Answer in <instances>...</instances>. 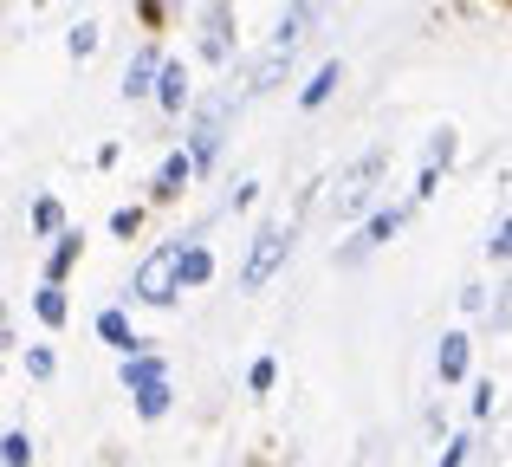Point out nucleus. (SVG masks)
I'll list each match as a JSON object with an SVG mask.
<instances>
[{"label":"nucleus","mask_w":512,"mask_h":467,"mask_svg":"<svg viewBox=\"0 0 512 467\" xmlns=\"http://www.w3.org/2000/svg\"><path fill=\"white\" fill-rule=\"evenodd\" d=\"M286 247H292V234H286V228H260V234H253V253H247V266H240V286H247V292H260L266 279L279 273Z\"/></svg>","instance_id":"f257e3e1"},{"label":"nucleus","mask_w":512,"mask_h":467,"mask_svg":"<svg viewBox=\"0 0 512 467\" xmlns=\"http://www.w3.org/2000/svg\"><path fill=\"white\" fill-rule=\"evenodd\" d=\"M175 253H182V247H156L150 260L137 266V299H150V305L175 299Z\"/></svg>","instance_id":"f03ea898"},{"label":"nucleus","mask_w":512,"mask_h":467,"mask_svg":"<svg viewBox=\"0 0 512 467\" xmlns=\"http://www.w3.org/2000/svg\"><path fill=\"white\" fill-rule=\"evenodd\" d=\"M376 169H383V156H363L357 169L338 182V215H357L363 202H370V182H376Z\"/></svg>","instance_id":"7ed1b4c3"},{"label":"nucleus","mask_w":512,"mask_h":467,"mask_svg":"<svg viewBox=\"0 0 512 467\" xmlns=\"http://www.w3.org/2000/svg\"><path fill=\"white\" fill-rule=\"evenodd\" d=\"M156 98H163L169 111H182V98H188V72H182V59L156 65Z\"/></svg>","instance_id":"20e7f679"},{"label":"nucleus","mask_w":512,"mask_h":467,"mask_svg":"<svg viewBox=\"0 0 512 467\" xmlns=\"http://www.w3.org/2000/svg\"><path fill=\"white\" fill-rule=\"evenodd\" d=\"M208 273H214L208 247H188V253H175V292H182V286H201Z\"/></svg>","instance_id":"39448f33"},{"label":"nucleus","mask_w":512,"mask_h":467,"mask_svg":"<svg viewBox=\"0 0 512 467\" xmlns=\"http://www.w3.org/2000/svg\"><path fill=\"white\" fill-rule=\"evenodd\" d=\"M338 85H344V65H318V78H312V85L299 91V104H305V111H318V104H325V98H331Z\"/></svg>","instance_id":"423d86ee"},{"label":"nucleus","mask_w":512,"mask_h":467,"mask_svg":"<svg viewBox=\"0 0 512 467\" xmlns=\"http://www.w3.org/2000/svg\"><path fill=\"white\" fill-rule=\"evenodd\" d=\"M396 228H402V215H396V208H389V215H376V221H370V228H363V240H350V247H344V260H357V253H363V247H383V240H389V234H396Z\"/></svg>","instance_id":"0eeeda50"},{"label":"nucleus","mask_w":512,"mask_h":467,"mask_svg":"<svg viewBox=\"0 0 512 467\" xmlns=\"http://www.w3.org/2000/svg\"><path fill=\"white\" fill-rule=\"evenodd\" d=\"M454 377H467V338L461 331L441 338V383H454Z\"/></svg>","instance_id":"6e6552de"},{"label":"nucleus","mask_w":512,"mask_h":467,"mask_svg":"<svg viewBox=\"0 0 512 467\" xmlns=\"http://www.w3.org/2000/svg\"><path fill=\"white\" fill-rule=\"evenodd\" d=\"M188 176H195V169H188V156H169L163 176H156V195H163V202H169V195H182V189H188Z\"/></svg>","instance_id":"1a4fd4ad"},{"label":"nucleus","mask_w":512,"mask_h":467,"mask_svg":"<svg viewBox=\"0 0 512 467\" xmlns=\"http://www.w3.org/2000/svg\"><path fill=\"white\" fill-rule=\"evenodd\" d=\"M124 383L143 390V383H163V357H124Z\"/></svg>","instance_id":"9d476101"},{"label":"nucleus","mask_w":512,"mask_h":467,"mask_svg":"<svg viewBox=\"0 0 512 467\" xmlns=\"http://www.w3.org/2000/svg\"><path fill=\"white\" fill-rule=\"evenodd\" d=\"M150 78H156V52H137V59H130V72H124V91L137 98V91H150Z\"/></svg>","instance_id":"9b49d317"},{"label":"nucleus","mask_w":512,"mask_h":467,"mask_svg":"<svg viewBox=\"0 0 512 467\" xmlns=\"http://www.w3.org/2000/svg\"><path fill=\"white\" fill-rule=\"evenodd\" d=\"M98 331H104V344H117V351L130 357V344H137V338H130V318H124V312H104Z\"/></svg>","instance_id":"f8f14e48"},{"label":"nucleus","mask_w":512,"mask_h":467,"mask_svg":"<svg viewBox=\"0 0 512 467\" xmlns=\"http://www.w3.org/2000/svg\"><path fill=\"white\" fill-rule=\"evenodd\" d=\"M163 409H169V377L143 383V390H137V416H163Z\"/></svg>","instance_id":"ddd939ff"},{"label":"nucleus","mask_w":512,"mask_h":467,"mask_svg":"<svg viewBox=\"0 0 512 467\" xmlns=\"http://www.w3.org/2000/svg\"><path fill=\"white\" fill-rule=\"evenodd\" d=\"M72 260H78V234H65L59 247H52V266H46V273H52V286L65 279V266H72Z\"/></svg>","instance_id":"4468645a"},{"label":"nucleus","mask_w":512,"mask_h":467,"mask_svg":"<svg viewBox=\"0 0 512 467\" xmlns=\"http://www.w3.org/2000/svg\"><path fill=\"white\" fill-rule=\"evenodd\" d=\"M39 318H46V325H65V292H59V286L39 292Z\"/></svg>","instance_id":"2eb2a0df"},{"label":"nucleus","mask_w":512,"mask_h":467,"mask_svg":"<svg viewBox=\"0 0 512 467\" xmlns=\"http://www.w3.org/2000/svg\"><path fill=\"white\" fill-rule=\"evenodd\" d=\"M0 461H7V467H26V461H33V442H26V435H7V442H0Z\"/></svg>","instance_id":"dca6fc26"},{"label":"nucleus","mask_w":512,"mask_h":467,"mask_svg":"<svg viewBox=\"0 0 512 467\" xmlns=\"http://www.w3.org/2000/svg\"><path fill=\"white\" fill-rule=\"evenodd\" d=\"M111 228H117V234H137V228H143V215H137V208H117Z\"/></svg>","instance_id":"f3484780"},{"label":"nucleus","mask_w":512,"mask_h":467,"mask_svg":"<svg viewBox=\"0 0 512 467\" xmlns=\"http://www.w3.org/2000/svg\"><path fill=\"white\" fill-rule=\"evenodd\" d=\"M487 247H493V260H506V247H512V221H500V228H493Z\"/></svg>","instance_id":"a211bd4d"},{"label":"nucleus","mask_w":512,"mask_h":467,"mask_svg":"<svg viewBox=\"0 0 512 467\" xmlns=\"http://www.w3.org/2000/svg\"><path fill=\"white\" fill-rule=\"evenodd\" d=\"M247 383H253V390H273V357H260V364H253V377H247Z\"/></svg>","instance_id":"6ab92c4d"},{"label":"nucleus","mask_w":512,"mask_h":467,"mask_svg":"<svg viewBox=\"0 0 512 467\" xmlns=\"http://www.w3.org/2000/svg\"><path fill=\"white\" fill-rule=\"evenodd\" d=\"M91 46H98V26L85 20V26H78V33H72V52H91Z\"/></svg>","instance_id":"aec40b11"},{"label":"nucleus","mask_w":512,"mask_h":467,"mask_svg":"<svg viewBox=\"0 0 512 467\" xmlns=\"http://www.w3.org/2000/svg\"><path fill=\"white\" fill-rule=\"evenodd\" d=\"M461 455H467V442H448V455H441V467H461Z\"/></svg>","instance_id":"412c9836"}]
</instances>
